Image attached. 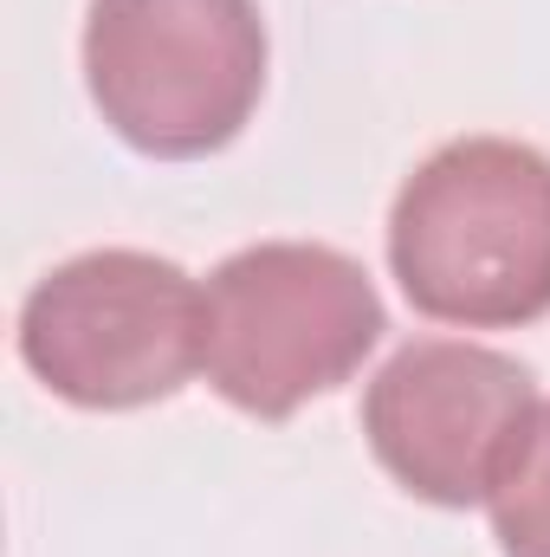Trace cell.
<instances>
[{"instance_id": "obj_1", "label": "cell", "mask_w": 550, "mask_h": 557, "mask_svg": "<svg viewBox=\"0 0 550 557\" xmlns=\"http://www.w3.org/2000/svg\"><path fill=\"white\" fill-rule=\"evenodd\" d=\"M389 267L414 311L505 331L550 311V156L460 137L409 175L389 214Z\"/></svg>"}, {"instance_id": "obj_2", "label": "cell", "mask_w": 550, "mask_h": 557, "mask_svg": "<svg viewBox=\"0 0 550 557\" xmlns=\"http://www.w3.org/2000/svg\"><path fill=\"white\" fill-rule=\"evenodd\" d=\"M383 337V298L357 260L311 240H266L208 278V383L260 421L337 389Z\"/></svg>"}, {"instance_id": "obj_3", "label": "cell", "mask_w": 550, "mask_h": 557, "mask_svg": "<svg viewBox=\"0 0 550 557\" xmlns=\"http://www.w3.org/2000/svg\"><path fill=\"white\" fill-rule=\"evenodd\" d=\"M85 78L124 143L208 156L260 104L266 20L253 0H91Z\"/></svg>"}, {"instance_id": "obj_4", "label": "cell", "mask_w": 550, "mask_h": 557, "mask_svg": "<svg viewBox=\"0 0 550 557\" xmlns=\"http://www.w3.org/2000/svg\"><path fill=\"white\" fill-rule=\"evenodd\" d=\"M208 344V292L137 247L78 253L20 311L26 370L78 409H142L188 383Z\"/></svg>"}, {"instance_id": "obj_5", "label": "cell", "mask_w": 550, "mask_h": 557, "mask_svg": "<svg viewBox=\"0 0 550 557\" xmlns=\"http://www.w3.org/2000/svg\"><path fill=\"white\" fill-rule=\"evenodd\" d=\"M532 416H538L532 370L486 344H453V337L402 344L363 396V434L376 460L414 499L434 506L492 499V480L512 460Z\"/></svg>"}, {"instance_id": "obj_6", "label": "cell", "mask_w": 550, "mask_h": 557, "mask_svg": "<svg viewBox=\"0 0 550 557\" xmlns=\"http://www.w3.org/2000/svg\"><path fill=\"white\" fill-rule=\"evenodd\" d=\"M492 532L505 557H550V403H538L492 480Z\"/></svg>"}]
</instances>
